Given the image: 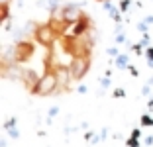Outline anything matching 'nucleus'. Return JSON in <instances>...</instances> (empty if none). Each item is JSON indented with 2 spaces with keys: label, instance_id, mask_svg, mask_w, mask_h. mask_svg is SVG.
<instances>
[{
  "label": "nucleus",
  "instance_id": "7",
  "mask_svg": "<svg viewBox=\"0 0 153 147\" xmlns=\"http://www.w3.org/2000/svg\"><path fill=\"white\" fill-rule=\"evenodd\" d=\"M88 27H90V20L86 18V16H82L81 20H76L75 24H71L67 31L71 33V37H81L82 33H86V31H88Z\"/></svg>",
  "mask_w": 153,
  "mask_h": 147
},
{
  "label": "nucleus",
  "instance_id": "5",
  "mask_svg": "<svg viewBox=\"0 0 153 147\" xmlns=\"http://www.w3.org/2000/svg\"><path fill=\"white\" fill-rule=\"evenodd\" d=\"M53 73H55L57 82H59V92H65V90L69 88V85H71V80H73V75H71L69 65H55Z\"/></svg>",
  "mask_w": 153,
  "mask_h": 147
},
{
  "label": "nucleus",
  "instance_id": "16",
  "mask_svg": "<svg viewBox=\"0 0 153 147\" xmlns=\"http://www.w3.org/2000/svg\"><path fill=\"white\" fill-rule=\"evenodd\" d=\"M98 2H100V0H98Z\"/></svg>",
  "mask_w": 153,
  "mask_h": 147
},
{
  "label": "nucleus",
  "instance_id": "1",
  "mask_svg": "<svg viewBox=\"0 0 153 147\" xmlns=\"http://www.w3.org/2000/svg\"><path fill=\"white\" fill-rule=\"evenodd\" d=\"M59 92V82H57V76H55L53 71H47L43 73V76L39 79V82L36 85V88L32 90V94H37V96H51V94Z\"/></svg>",
  "mask_w": 153,
  "mask_h": 147
},
{
  "label": "nucleus",
  "instance_id": "8",
  "mask_svg": "<svg viewBox=\"0 0 153 147\" xmlns=\"http://www.w3.org/2000/svg\"><path fill=\"white\" fill-rule=\"evenodd\" d=\"M39 79L41 76L37 75L36 71H32V69H24V76H22V82L26 85V88L32 92L33 88H36V85L39 82Z\"/></svg>",
  "mask_w": 153,
  "mask_h": 147
},
{
  "label": "nucleus",
  "instance_id": "3",
  "mask_svg": "<svg viewBox=\"0 0 153 147\" xmlns=\"http://www.w3.org/2000/svg\"><path fill=\"white\" fill-rule=\"evenodd\" d=\"M33 51H36V45L30 39H20V41L14 43V57H16V63H18V65L26 63L27 59L33 55Z\"/></svg>",
  "mask_w": 153,
  "mask_h": 147
},
{
  "label": "nucleus",
  "instance_id": "13",
  "mask_svg": "<svg viewBox=\"0 0 153 147\" xmlns=\"http://www.w3.org/2000/svg\"><path fill=\"white\" fill-rule=\"evenodd\" d=\"M130 6V0H122V10H126Z\"/></svg>",
  "mask_w": 153,
  "mask_h": 147
},
{
  "label": "nucleus",
  "instance_id": "11",
  "mask_svg": "<svg viewBox=\"0 0 153 147\" xmlns=\"http://www.w3.org/2000/svg\"><path fill=\"white\" fill-rule=\"evenodd\" d=\"M116 65L118 67H128V57L126 55H120V57L116 59Z\"/></svg>",
  "mask_w": 153,
  "mask_h": 147
},
{
  "label": "nucleus",
  "instance_id": "14",
  "mask_svg": "<svg viewBox=\"0 0 153 147\" xmlns=\"http://www.w3.org/2000/svg\"><path fill=\"white\" fill-rule=\"evenodd\" d=\"M10 2L12 0H0V6H10Z\"/></svg>",
  "mask_w": 153,
  "mask_h": 147
},
{
  "label": "nucleus",
  "instance_id": "10",
  "mask_svg": "<svg viewBox=\"0 0 153 147\" xmlns=\"http://www.w3.org/2000/svg\"><path fill=\"white\" fill-rule=\"evenodd\" d=\"M63 0H47V6H49L51 12H59V6H61Z\"/></svg>",
  "mask_w": 153,
  "mask_h": 147
},
{
  "label": "nucleus",
  "instance_id": "2",
  "mask_svg": "<svg viewBox=\"0 0 153 147\" xmlns=\"http://www.w3.org/2000/svg\"><path fill=\"white\" fill-rule=\"evenodd\" d=\"M69 69H71L73 80H82L85 75L90 69V55L82 53V55H73L71 63H69Z\"/></svg>",
  "mask_w": 153,
  "mask_h": 147
},
{
  "label": "nucleus",
  "instance_id": "15",
  "mask_svg": "<svg viewBox=\"0 0 153 147\" xmlns=\"http://www.w3.org/2000/svg\"><path fill=\"white\" fill-rule=\"evenodd\" d=\"M147 55H149V57L153 59V49H149V51H147Z\"/></svg>",
  "mask_w": 153,
  "mask_h": 147
},
{
  "label": "nucleus",
  "instance_id": "9",
  "mask_svg": "<svg viewBox=\"0 0 153 147\" xmlns=\"http://www.w3.org/2000/svg\"><path fill=\"white\" fill-rule=\"evenodd\" d=\"M2 76L4 79H12V80H22L24 76V69L20 65H10V67H2Z\"/></svg>",
  "mask_w": 153,
  "mask_h": 147
},
{
  "label": "nucleus",
  "instance_id": "6",
  "mask_svg": "<svg viewBox=\"0 0 153 147\" xmlns=\"http://www.w3.org/2000/svg\"><path fill=\"white\" fill-rule=\"evenodd\" d=\"M59 16H61V20L63 22H67V24H75L76 20H81L85 14H82V10H81V6L79 4H65L63 8L59 10Z\"/></svg>",
  "mask_w": 153,
  "mask_h": 147
},
{
  "label": "nucleus",
  "instance_id": "4",
  "mask_svg": "<svg viewBox=\"0 0 153 147\" xmlns=\"http://www.w3.org/2000/svg\"><path fill=\"white\" fill-rule=\"evenodd\" d=\"M33 37H36L37 43L45 45V47H51L53 41L57 39V33H55V30L49 26V24H39L37 30L33 31Z\"/></svg>",
  "mask_w": 153,
  "mask_h": 147
},
{
  "label": "nucleus",
  "instance_id": "12",
  "mask_svg": "<svg viewBox=\"0 0 153 147\" xmlns=\"http://www.w3.org/2000/svg\"><path fill=\"white\" fill-rule=\"evenodd\" d=\"M141 124H143V125H151V124H153V120H151V118L147 116V114H145V116L141 118Z\"/></svg>",
  "mask_w": 153,
  "mask_h": 147
}]
</instances>
